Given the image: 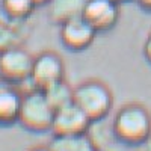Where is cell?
I'll return each mask as SVG.
<instances>
[{"instance_id": "1", "label": "cell", "mask_w": 151, "mask_h": 151, "mask_svg": "<svg viewBox=\"0 0 151 151\" xmlns=\"http://www.w3.org/2000/svg\"><path fill=\"white\" fill-rule=\"evenodd\" d=\"M112 132L118 141L139 145L151 136V113L139 103H129L118 109L112 121Z\"/></svg>"}, {"instance_id": "2", "label": "cell", "mask_w": 151, "mask_h": 151, "mask_svg": "<svg viewBox=\"0 0 151 151\" xmlns=\"http://www.w3.org/2000/svg\"><path fill=\"white\" fill-rule=\"evenodd\" d=\"M55 109L41 89L33 88L23 94L18 112V124L32 133L52 132Z\"/></svg>"}, {"instance_id": "3", "label": "cell", "mask_w": 151, "mask_h": 151, "mask_svg": "<svg viewBox=\"0 0 151 151\" xmlns=\"http://www.w3.org/2000/svg\"><path fill=\"white\" fill-rule=\"evenodd\" d=\"M73 101L77 104L91 121H100L107 116L113 106L110 88L98 79H88L74 88Z\"/></svg>"}, {"instance_id": "4", "label": "cell", "mask_w": 151, "mask_h": 151, "mask_svg": "<svg viewBox=\"0 0 151 151\" xmlns=\"http://www.w3.org/2000/svg\"><path fill=\"white\" fill-rule=\"evenodd\" d=\"M33 56L20 45L11 47L0 53V79L12 85L30 80Z\"/></svg>"}, {"instance_id": "5", "label": "cell", "mask_w": 151, "mask_h": 151, "mask_svg": "<svg viewBox=\"0 0 151 151\" xmlns=\"http://www.w3.org/2000/svg\"><path fill=\"white\" fill-rule=\"evenodd\" d=\"M65 79V64L56 52L45 50L33 56L30 82L33 88L44 91L45 88Z\"/></svg>"}, {"instance_id": "6", "label": "cell", "mask_w": 151, "mask_h": 151, "mask_svg": "<svg viewBox=\"0 0 151 151\" xmlns=\"http://www.w3.org/2000/svg\"><path fill=\"white\" fill-rule=\"evenodd\" d=\"M97 30L82 15L70 18L59 24V38L65 48L71 52H82L95 40Z\"/></svg>"}, {"instance_id": "7", "label": "cell", "mask_w": 151, "mask_h": 151, "mask_svg": "<svg viewBox=\"0 0 151 151\" xmlns=\"http://www.w3.org/2000/svg\"><path fill=\"white\" fill-rule=\"evenodd\" d=\"M91 119L74 101L55 110L52 124L53 136H71L86 133L91 125Z\"/></svg>"}, {"instance_id": "8", "label": "cell", "mask_w": 151, "mask_h": 151, "mask_svg": "<svg viewBox=\"0 0 151 151\" xmlns=\"http://www.w3.org/2000/svg\"><path fill=\"white\" fill-rule=\"evenodd\" d=\"M82 17L100 32H107L116 26L121 17L119 3L115 0H88Z\"/></svg>"}, {"instance_id": "9", "label": "cell", "mask_w": 151, "mask_h": 151, "mask_svg": "<svg viewBox=\"0 0 151 151\" xmlns=\"http://www.w3.org/2000/svg\"><path fill=\"white\" fill-rule=\"evenodd\" d=\"M23 92L3 79H0V125L6 127L18 121V112L21 106Z\"/></svg>"}, {"instance_id": "10", "label": "cell", "mask_w": 151, "mask_h": 151, "mask_svg": "<svg viewBox=\"0 0 151 151\" xmlns=\"http://www.w3.org/2000/svg\"><path fill=\"white\" fill-rule=\"evenodd\" d=\"M88 0H50L47 5L48 18L56 24L79 17L83 14V9Z\"/></svg>"}, {"instance_id": "11", "label": "cell", "mask_w": 151, "mask_h": 151, "mask_svg": "<svg viewBox=\"0 0 151 151\" xmlns=\"http://www.w3.org/2000/svg\"><path fill=\"white\" fill-rule=\"evenodd\" d=\"M52 151H98L97 145L86 133L71 136H55L48 144Z\"/></svg>"}, {"instance_id": "12", "label": "cell", "mask_w": 151, "mask_h": 151, "mask_svg": "<svg viewBox=\"0 0 151 151\" xmlns=\"http://www.w3.org/2000/svg\"><path fill=\"white\" fill-rule=\"evenodd\" d=\"M2 12L11 23L26 21L36 8L33 0H0Z\"/></svg>"}, {"instance_id": "13", "label": "cell", "mask_w": 151, "mask_h": 151, "mask_svg": "<svg viewBox=\"0 0 151 151\" xmlns=\"http://www.w3.org/2000/svg\"><path fill=\"white\" fill-rule=\"evenodd\" d=\"M47 97V100L50 101V104L53 106V109H59V107H64L70 103H73V98H74V88L65 80L62 79L53 85H50L48 88L42 91Z\"/></svg>"}, {"instance_id": "14", "label": "cell", "mask_w": 151, "mask_h": 151, "mask_svg": "<svg viewBox=\"0 0 151 151\" xmlns=\"http://www.w3.org/2000/svg\"><path fill=\"white\" fill-rule=\"evenodd\" d=\"M18 23H3L0 21V53L5 50L20 45L23 35L20 32V29L17 27Z\"/></svg>"}, {"instance_id": "15", "label": "cell", "mask_w": 151, "mask_h": 151, "mask_svg": "<svg viewBox=\"0 0 151 151\" xmlns=\"http://www.w3.org/2000/svg\"><path fill=\"white\" fill-rule=\"evenodd\" d=\"M142 52H144V56H145V59L148 60V64H151V32L147 35L145 41H144Z\"/></svg>"}, {"instance_id": "16", "label": "cell", "mask_w": 151, "mask_h": 151, "mask_svg": "<svg viewBox=\"0 0 151 151\" xmlns=\"http://www.w3.org/2000/svg\"><path fill=\"white\" fill-rule=\"evenodd\" d=\"M137 3H139L144 9L151 11V0H137Z\"/></svg>"}, {"instance_id": "17", "label": "cell", "mask_w": 151, "mask_h": 151, "mask_svg": "<svg viewBox=\"0 0 151 151\" xmlns=\"http://www.w3.org/2000/svg\"><path fill=\"white\" fill-rule=\"evenodd\" d=\"M29 151H52V148H50L48 145H47V147L40 145V147H33V148H30Z\"/></svg>"}, {"instance_id": "18", "label": "cell", "mask_w": 151, "mask_h": 151, "mask_svg": "<svg viewBox=\"0 0 151 151\" xmlns=\"http://www.w3.org/2000/svg\"><path fill=\"white\" fill-rule=\"evenodd\" d=\"M33 2H35L36 6H47L50 0H33Z\"/></svg>"}, {"instance_id": "19", "label": "cell", "mask_w": 151, "mask_h": 151, "mask_svg": "<svg viewBox=\"0 0 151 151\" xmlns=\"http://www.w3.org/2000/svg\"><path fill=\"white\" fill-rule=\"evenodd\" d=\"M115 2H118V3H122V2H129V0H115Z\"/></svg>"}]
</instances>
